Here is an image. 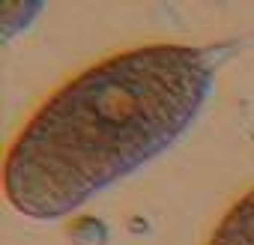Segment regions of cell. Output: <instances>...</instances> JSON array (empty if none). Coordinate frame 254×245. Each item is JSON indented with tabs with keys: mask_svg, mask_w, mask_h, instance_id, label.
Masks as SVG:
<instances>
[{
	"mask_svg": "<svg viewBox=\"0 0 254 245\" xmlns=\"http://www.w3.org/2000/svg\"><path fill=\"white\" fill-rule=\"evenodd\" d=\"M215 54L189 42L117 48L54 87L3 156V197L33 221H60L138 174L197 122Z\"/></svg>",
	"mask_w": 254,
	"mask_h": 245,
	"instance_id": "6da1fadb",
	"label": "cell"
},
{
	"mask_svg": "<svg viewBox=\"0 0 254 245\" xmlns=\"http://www.w3.org/2000/svg\"><path fill=\"white\" fill-rule=\"evenodd\" d=\"M203 245H254V185L227 206Z\"/></svg>",
	"mask_w": 254,
	"mask_h": 245,
	"instance_id": "7a4b0ae2",
	"label": "cell"
},
{
	"mask_svg": "<svg viewBox=\"0 0 254 245\" xmlns=\"http://www.w3.org/2000/svg\"><path fill=\"white\" fill-rule=\"evenodd\" d=\"M69 239H72V245H105L108 227H105V221H99L93 215H81L69 224Z\"/></svg>",
	"mask_w": 254,
	"mask_h": 245,
	"instance_id": "3957f363",
	"label": "cell"
}]
</instances>
